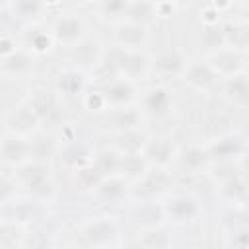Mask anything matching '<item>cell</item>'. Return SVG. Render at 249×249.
I'll return each mask as SVG.
<instances>
[{"label": "cell", "instance_id": "37", "mask_svg": "<svg viewBox=\"0 0 249 249\" xmlns=\"http://www.w3.org/2000/svg\"><path fill=\"white\" fill-rule=\"evenodd\" d=\"M91 163L95 165V169L103 177L117 175V169H119V154L115 150H99L93 156V161Z\"/></svg>", "mask_w": 249, "mask_h": 249}, {"label": "cell", "instance_id": "44", "mask_svg": "<svg viewBox=\"0 0 249 249\" xmlns=\"http://www.w3.org/2000/svg\"><path fill=\"white\" fill-rule=\"evenodd\" d=\"M14 51H18V45H16V41L12 39V35H8V33H2V35H0V58H6V56H10Z\"/></svg>", "mask_w": 249, "mask_h": 249}, {"label": "cell", "instance_id": "27", "mask_svg": "<svg viewBox=\"0 0 249 249\" xmlns=\"http://www.w3.org/2000/svg\"><path fill=\"white\" fill-rule=\"evenodd\" d=\"M31 68H33V56L25 49H18L10 56L2 58V70L8 76H16V78L27 76L31 72Z\"/></svg>", "mask_w": 249, "mask_h": 249}, {"label": "cell", "instance_id": "28", "mask_svg": "<svg viewBox=\"0 0 249 249\" xmlns=\"http://www.w3.org/2000/svg\"><path fill=\"white\" fill-rule=\"evenodd\" d=\"M247 21H230L222 25V33H224V45L231 47L235 51L245 53L247 43H249V31H247Z\"/></svg>", "mask_w": 249, "mask_h": 249}, {"label": "cell", "instance_id": "40", "mask_svg": "<svg viewBox=\"0 0 249 249\" xmlns=\"http://www.w3.org/2000/svg\"><path fill=\"white\" fill-rule=\"evenodd\" d=\"M76 177H78V183L82 185V189H97L99 183L105 179V177L95 169L93 163H89V165H86V167H80Z\"/></svg>", "mask_w": 249, "mask_h": 249}, {"label": "cell", "instance_id": "31", "mask_svg": "<svg viewBox=\"0 0 249 249\" xmlns=\"http://www.w3.org/2000/svg\"><path fill=\"white\" fill-rule=\"evenodd\" d=\"M148 136L140 130V128H134V130H126V132H117L115 136V152L117 154H140L144 144H146Z\"/></svg>", "mask_w": 249, "mask_h": 249}, {"label": "cell", "instance_id": "22", "mask_svg": "<svg viewBox=\"0 0 249 249\" xmlns=\"http://www.w3.org/2000/svg\"><path fill=\"white\" fill-rule=\"evenodd\" d=\"M177 161L181 165L183 171L187 173H198L202 169L208 167L210 163V156L206 152V148L202 146H196V144H191V146H185L183 150L177 152Z\"/></svg>", "mask_w": 249, "mask_h": 249}, {"label": "cell", "instance_id": "43", "mask_svg": "<svg viewBox=\"0 0 249 249\" xmlns=\"http://www.w3.org/2000/svg\"><path fill=\"white\" fill-rule=\"evenodd\" d=\"M14 187H16V181L8 179V177H0V204H4L6 200L14 198Z\"/></svg>", "mask_w": 249, "mask_h": 249}, {"label": "cell", "instance_id": "15", "mask_svg": "<svg viewBox=\"0 0 249 249\" xmlns=\"http://www.w3.org/2000/svg\"><path fill=\"white\" fill-rule=\"evenodd\" d=\"M0 160H4L10 165H23L31 160V144L29 138L18 136V134H6L0 138Z\"/></svg>", "mask_w": 249, "mask_h": 249}, {"label": "cell", "instance_id": "35", "mask_svg": "<svg viewBox=\"0 0 249 249\" xmlns=\"http://www.w3.org/2000/svg\"><path fill=\"white\" fill-rule=\"evenodd\" d=\"M126 6H128V2H123V0H105V2H99L95 6V10H97V16L101 21L119 25L124 21Z\"/></svg>", "mask_w": 249, "mask_h": 249}, {"label": "cell", "instance_id": "39", "mask_svg": "<svg viewBox=\"0 0 249 249\" xmlns=\"http://www.w3.org/2000/svg\"><path fill=\"white\" fill-rule=\"evenodd\" d=\"M142 247L144 249H171V239L160 228L148 230L142 237Z\"/></svg>", "mask_w": 249, "mask_h": 249}, {"label": "cell", "instance_id": "4", "mask_svg": "<svg viewBox=\"0 0 249 249\" xmlns=\"http://www.w3.org/2000/svg\"><path fill=\"white\" fill-rule=\"evenodd\" d=\"M245 136L239 132H228L212 140V144L206 148L210 161L218 160L220 163H230L235 160L245 158Z\"/></svg>", "mask_w": 249, "mask_h": 249}, {"label": "cell", "instance_id": "26", "mask_svg": "<svg viewBox=\"0 0 249 249\" xmlns=\"http://www.w3.org/2000/svg\"><path fill=\"white\" fill-rule=\"evenodd\" d=\"M23 43L27 47V53H33V54H45L53 49L54 45V39H53V33L51 31H45L37 25H29L25 35H23Z\"/></svg>", "mask_w": 249, "mask_h": 249}, {"label": "cell", "instance_id": "18", "mask_svg": "<svg viewBox=\"0 0 249 249\" xmlns=\"http://www.w3.org/2000/svg\"><path fill=\"white\" fill-rule=\"evenodd\" d=\"M171 107H173V97L169 89L163 86L150 88L142 95V113H146L148 117H163L171 111Z\"/></svg>", "mask_w": 249, "mask_h": 249}, {"label": "cell", "instance_id": "21", "mask_svg": "<svg viewBox=\"0 0 249 249\" xmlns=\"http://www.w3.org/2000/svg\"><path fill=\"white\" fill-rule=\"evenodd\" d=\"M134 93H136L134 82L124 80V78H117V80L109 82L103 88V95H105L107 107H111V109L130 105V101L134 99Z\"/></svg>", "mask_w": 249, "mask_h": 249}, {"label": "cell", "instance_id": "41", "mask_svg": "<svg viewBox=\"0 0 249 249\" xmlns=\"http://www.w3.org/2000/svg\"><path fill=\"white\" fill-rule=\"evenodd\" d=\"M84 105H86V109H89V111H103V109H109V107H107V101H105V95H103V89L84 91Z\"/></svg>", "mask_w": 249, "mask_h": 249}, {"label": "cell", "instance_id": "6", "mask_svg": "<svg viewBox=\"0 0 249 249\" xmlns=\"http://www.w3.org/2000/svg\"><path fill=\"white\" fill-rule=\"evenodd\" d=\"M39 218V204L37 200H23V198H10L0 204V222L6 226H21L31 224Z\"/></svg>", "mask_w": 249, "mask_h": 249}, {"label": "cell", "instance_id": "8", "mask_svg": "<svg viewBox=\"0 0 249 249\" xmlns=\"http://www.w3.org/2000/svg\"><path fill=\"white\" fill-rule=\"evenodd\" d=\"M140 154L146 160L148 167L165 169L175 160L177 150H175L171 138H167V136H152V138L146 140V144H144Z\"/></svg>", "mask_w": 249, "mask_h": 249}, {"label": "cell", "instance_id": "23", "mask_svg": "<svg viewBox=\"0 0 249 249\" xmlns=\"http://www.w3.org/2000/svg\"><path fill=\"white\" fill-rule=\"evenodd\" d=\"M86 76L84 72L76 70V68H64L58 76H56V91L60 95H66V97H76L80 93L86 91Z\"/></svg>", "mask_w": 249, "mask_h": 249}, {"label": "cell", "instance_id": "7", "mask_svg": "<svg viewBox=\"0 0 249 249\" xmlns=\"http://www.w3.org/2000/svg\"><path fill=\"white\" fill-rule=\"evenodd\" d=\"M103 47L97 39H91V37H84L80 43H76L74 47H70L68 51V58L72 62V68L80 70V72H86V70H93L101 56H103Z\"/></svg>", "mask_w": 249, "mask_h": 249}, {"label": "cell", "instance_id": "1", "mask_svg": "<svg viewBox=\"0 0 249 249\" xmlns=\"http://www.w3.org/2000/svg\"><path fill=\"white\" fill-rule=\"evenodd\" d=\"M16 181L25 187L35 200H45L53 195V177L47 163L29 160L16 171Z\"/></svg>", "mask_w": 249, "mask_h": 249}, {"label": "cell", "instance_id": "45", "mask_svg": "<svg viewBox=\"0 0 249 249\" xmlns=\"http://www.w3.org/2000/svg\"><path fill=\"white\" fill-rule=\"evenodd\" d=\"M233 241H231V249H247V230L241 228L239 231L233 230Z\"/></svg>", "mask_w": 249, "mask_h": 249}, {"label": "cell", "instance_id": "46", "mask_svg": "<svg viewBox=\"0 0 249 249\" xmlns=\"http://www.w3.org/2000/svg\"><path fill=\"white\" fill-rule=\"evenodd\" d=\"M175 4L171 2H158L156 4V18H171L175 14Z\"/></svg>", "mask_w": 249, "mask_h": 249}, {"label": "cell", "instance_id": "17", "mask_svg": "<svg viewBox=\"0 0 249 249\" xmlns=\"http://www.w3.org/2000/svg\"><path fill=\"white\" fill-rule=\"evenodd\" d=\"M130 218H132L134 226L142 228L144 231L156 230V228H160L165 222V214H163L161 204H156L154 200H140L132 208Z\"/></svg>", "mask_w": 249, "mask_h": 249}, {"label": "cell", "instance_id": "10", "mask_svg": "<svg viewBox=\"0 0 249 249\" xmlns=\"http://www.w3.org/2000/svg\"><path fill=\"white\" fill-rule=\"evenodd\" d=\"M84 239L91 247L107 249L119 241V226L111 218H97L84 228Z\"/></svg>", "mask_w": 249, "mask_h": 249}, {"label": "cell", "instance_id": "16", "mask_svg": "<svg viewBox=\"0 0 249 249\" xmlns=\"http://www.w3.org/2000/svg\"><path fill=\"white\" fill-rule=\"evenodd\" d=\"M187 66V56L179 49H169L160 53L154 60H150V68H154L156 74L163 78H175L181 76Z\"/></svg>", "mask_w": 249, "mask_h": 249}, {"label": "cell", "instance_id": "14", "mask_svg": "<svg viewBox=\"0 0 249 249\" xmlns=\"http://www.w3.org/2000/svg\"><path fill=\"white\" fill-rule=\"evenodd\" d=\"M181 78L185 84H189L191 88H195L198 91H210L218 84V76L214 74L210 64L206 60H198V58L187 60V66H185Z\"/></svg>", "mask_w": 249, "mask_h": 249}, {"label": "cell", "instance_id": "2", "mask_svg": "<svg viewBox=\"0 0 249 249\" xmlns=\"http://www.w3.org/2000/svg\"><path fill=\"white\" fill-rule=\"evenodd\" d=\"M25 103L31 107V111L35 113V117L39 119L41 124L56 126L64 119L62 105H60L58 95L54 91L47 89V88H35Z\"/></svg>", "mask_w": 249, "mask_h": 249}, {"label": "cell", "instance_id": "34", "mask_svg": "<svg viewBox=\"0 0 249 249\" xmlns=\"http://www.w3.org/2000/svg\"><path fill=\"white\" fill-rule=\"evenodd\" d=\"M156 19V4L154 2H128L124 21H132L148 27Z\"/></svg>", "mask_w": 249, "mask_h": 249}, {"label": "cell", "instance_id": "3", "mask_svg": "<svg viewBox=\"0 0 249 249\" xmlns=\"http://www.w3.org/2000/svg\"><path fill=\"white\" fill-rule=\"evenodd\" d=\"M210 68L214 70V74L218 76V80H228L235 74H241L245 72L243 66H245V53L241 51H235L231 47H220L212 53H208V60Z\"/></svg>", "mask_w": 249, "mask_h": 249}, {"label": "cell", "instance_id": "9", "mask_svg": "<svg viewBox=\"0 0 249 249\" xmlns=\"http://www.w3.org/2000/svg\"><path fill=\"white\" fill-rule=\"evenodd\" d=\"M171 183V175L167 169H158V167H148V171L136 181V185L130 189V195L140 200H152L156 195L165 191Z\"/></svg>", "mask_w": 249, "mask_h": 249}, {"label": "cell", "instance_id": "19", "mask_svg": "<svg viewBox=\"0 0 249 249\" xmlns=\"http://www.w3.org/2000/svg\"><path fill=\"white\" fill-rule=\"evenodd\" d=\"M60 161L66 167L78 171L80 167H86V165H89L93 161V152H91V148L86 142H82L78 138H72V140H68L62 146V150H60Z\"/></svg>", "mask_w": 249, "mask_h": 249}, {"label": "cell", "instance_id": "5", "mask_svg": "<svg viewBox=\"0 0 249 249\" xmlns=\"http://www.w3.org/2000/svg\"><path fill=\"white\" fill-rule=\"evenodd\" d=\"M115 62H117L119 78H124L130 82L144 78L150 70V56L140 49L136 51L115 49Z\"/></svg>", "mask_w": 249, "mask_h": 249}, {"label": "cell", "instance_id": "24", "mask_svg": "<svg viewBox=\"0 0 249 249\" xmlns=\"http://www.w3.org/2000/svg\"><path fill=\"white\" fill-rule=\"evenodd\" d=\"M140 123H142V111L136 109L134 105L117 107L109 115V124L115 132H126V130L140 128Z\"/></svg>", "mask_w": 249, "mask_h": 249}, {"label": "cell", "instance_id": "25", "mask_svg": "<svg viewBox=\"0 0 249 249\" xmlns=\"http://www.w3.org/2000/svg\"><path fill=\"white\" fill-rule=\"evenodd\" d=\"M8 8H10L14 19H18L25 25H37L43 12L47 10V4L35 2V0H16V2L8 4Z\"/></svg>", "mask_w": 249, "mask_h": 249}, {"label": "cell", "instance_id": "36", "mask_svg": "<svg viewBox=\"0 0 249 249\" xmlns=\"http://www.w3.org/2000/svg\"><path fill=\"white\" fill-rule=\"evenodd\" d=\"M29 144H31V160L33 161H41V163H47V160L56 150L54 140L51 136H47V134H33L29 138Z\"/></svg>", "mask_w": 249, "mask_h": 249}, {"label": "cell", "instance_id": "29", "mask_svg": "<svg viewBox=\"0 0 249 249\" xmlns=\"http://www.w3.org/2000/svg\"><path fill=\"white\" fill-rule=\"evenodd\" d=\"M146 171H148V163L142 158V154H123V156L119 154V169H117V175L123 177L124 181L126 179L138 181Z\"/></svg>", "mask_w": 249, "mask_h": 249}, {"label": "cell", "instance_id": "33", "mask_svg": "<svg viewBox=\"0 0 249 249\" xmlns=\"http://www.w3.org/2000/svg\"><path fill=\"white\" fill-rule=\"evenodd\" d=\"M126 193H128V189H126V181H124L123 177H119V175L105 177V179L99 183V187H97V195H99V198H101L103 202H107V204H115V202H119Z\"/></svg>", "mask_w": 249, "mask_h": 249}, {"label": "cell", "instance_id": "47", "mask_svg": "<svg viewBox=\"0 0 249 249\" xmlns=\"http://www.w3.org/2000/svg\"><path fill=\"white\" fill-rule=\"evenodd\" d=\"M2 249H25V247L16 245V243H6V245H2Z\"/></svg>", "mask_w": 249, "mask_h": 249}, {"label": "cell", "instance_id": "38", "mask_svg": "<svg viewBox=\"0 0 249 249\" xmlns=\"http://www.w3.org/2000/svg\"><path fill=\"white\" fill-rule=\"evenodd\" d=\"M200 45L212 53L220 47H224V33H222V23H216V25H202L200 27V37H198Z\"/></svg>", "mask_w": 249, "mask_h": 249}, {"label": "cell", "instance_id": "12", "mask_svg": "<svg viewBox=\"0 0 249 249\" xmlns=\"http://www.w3.org/2000/svg\"><path fill=\"white\" fill-rule=\"evenodd\" d=\"M163 214L175 224H187L193 222L200 214V204L193 195H173L163 204Z\"/></svg>", "mask_w": 249, "mask_h": 249}, {"label": "cell", "instance_id": "20", "mask_svg": "<svg viewBox=\"0 0 249 249\" xmlns=\"http://www.w3.org/2000/svg\"><path fill=\"white\" fill-rule=\"evenodd\" d=\"M148 39V27L132 23V21H123L117 25L115 31V43L117 49H128V51H136L140 49Z\"/></svg>", "mask_w": 249, "mask_h": 249}, {"label": "cell", "instance_id": "11", "mask_svg": "<svg viewBox=\"0 0 249 249\" xmlns=\"http://www.w3.org/2000/svg\"><path fill=\"white\" fill-rule=\"evenodd\" d=\"M51 33H53L54 43L66 45L70 49V47H74L76 43H80L86 37V23L76 14H62L53 23Z\"/></svg>", "mask_w": 249, "mask_h": 249}, {"label": "cell", "instance_id": "30", "mask_svg": "<svg viewBox=\"0 0 249 249\" xmlns=\"http://www.w3.org/2000/svg\"><path fill=\"white\" fill-rule=\"evenodd\" d=\"M224 95L239 105V107H245L247 105V97H249V82H247V74L241 72V74H235L228 80H224Z\"/></svg>", "mask_w": 249, "mask_h": 249}, {"label": "cell", "instance_id": "32", "mask_svg": "<svg viewBox=\"0 0 249 249\" xmlns=\"http://www.w3.org/2000/svg\"><path fill=\"white\" fill-rule=\"evenodd\" d=\"M220 193L228 202L243 206L247 200V183H245L243 173H237L230 179H224L220 183Z\"/></svg>", "mask_w": 249, "mask_h": 249}, {"label": "cell", "instance_id": "42", "mask_svg": "<svg viewBox=\"0 0 249 249\" xmlns=\"http://www.w3.org/2000/svg\"><path fill=\"white\" fill-rule=\"evenodd\" d=\"M220 16H222V12H218L214 4H206L200 12V23L202 25H216V23H220Z\"/></svg>", "mask_w": 249, "mask_h": 249}, {"label": "cell", "instance_id": "13", "mask_svg": "<svg viewBox=\"0 0 249 249\" xmlns=\"http://www.w3.org/2000/svg\"><path fill=\"white\" fill-rule=\"evenodd\" d=\"M6 126H8V132L10 134H18V136H23V138H31L33 134H37L41 123L39 119L35 117V113L31 111V107L27 103H19L16 105L8 117H6Z\"/></svg>", "mask_w": 249, "mask_h": 249}]
</instances>
